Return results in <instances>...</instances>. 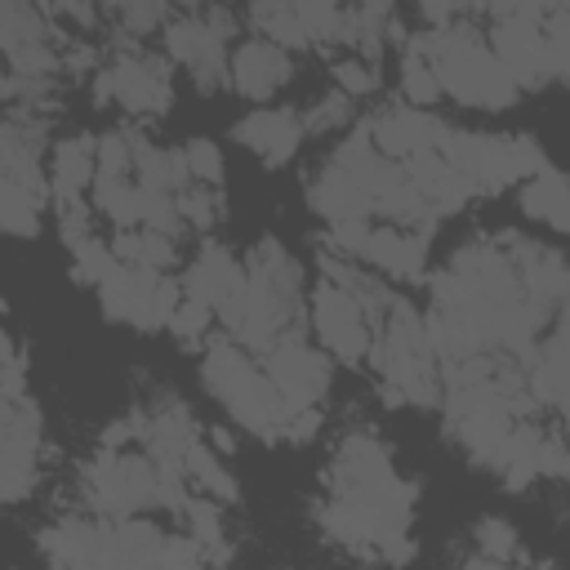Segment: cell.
Listing matches in <instances>:
<instances>
[{
  "instance_id": "1",
  "label": "cell",
  "mask_w": 570,
  "mask_h": 570,
  "mask_svg": "<svg viewBox=\"0 0 570 570\" xmlns=\"http://www.w3.org/2000/svg\"><path fill=\"white\" fill-rule=\"evenodd\" d=\"M200 383L232 414V423L245 428L249 436H258L263 445H276L285 436V423L294 419L285 396L263 374V365L249 361V352L240 343H232L223 330H214V338L200 352Z\"/></svg>"
},
{
  "instance_id": "2",
  "label": "cell",
  "mask_w": 570,
  "mask_h": 570,
  "mask_svg": "<svg viewBox=\"0 0 570 570\" xmlns=\"http://www.w3.org/2000/svg\"><path fill=\"white\" fill-rule=\"evenodd\" d=\"M428 49H432V67H436V80H441L445 98H454L463 107H481V111L517 107L521 89L503 71V62L494 58L476 18H459L441 31H428Z\"/></svg>"
},
{
  "instance_id": "3",
  "label": "cell",
  "mask_w": 570,
  "mask_h": 570,
  "mask_svg": "<svg viewBox=\"0 0 570 570\" xmlns=\"http://www.w3.org/2000/svg\"><path fill=\"white\" fill-rule=\"evenodd\" d=\"M490 18V49L503 62V71L517 80V89H543L552 85V53H548V36H543V18L548 4H485Z\"/></svg>"
},
{
  "instance_id": "4",
  "label": "cell",
  "mask_w": 570,
  "mask_h": 570,
  "mask_svg": "<svg viewBox=\"0 0 570 570\" xmlns=\"http://www.w3.org/2000/svg\"><path fill=\"white\" fill-rule=\"evenodd\" d=\"M98 307L111 325H134L142 334L169 330L174 312L183 307V285L178 276H160L147 267H116L98 289Z\"/></svg>"
},
{
  "instance_id": "5",
  "label": "cell",
  "mask_w": 570,
  "mask_h": 570,
  "mask_svg": "<svg viewBox=\"0 0 570 570\" xmlns=\"http://www.w3.org/2000/svg\"><path fill=\"white\" fill-rule=\"evenodd\" d=\"M111 85H116V107L129 111L134 120H156L174 102V80H169V58L151 53L142 40L111 31Z\"/></svg>"
},
{
  "instance_id": "6",
  "label": "cell",
  "mask_w": 570,
  "mask_h": 570,
  "mask_svg": "<svg viewBox=\"0 0 570 570\" xmlns=\"http://www.w3.org/2000/svg\"><path fill=\"white\" fill-rule=\"evenodd\" d=\"M258 365L276 383V392L285 396L289 414L321 410V401L334 383V356L325 347H312L307 334H285L272 352L258 356Z\"/></svg>"
},
{
  "instance_id": "7",
  "label": "cell",
  "mask_w": 570,
  "mask_h": 570,
  "mask_svg": "<svg viewBox=\"0 0 570 570\" xmlns=\"http://www.w3.org/2000/svg\"><path fill=\"white\" fill-rule=\"evenodd\" d=\"M40 441L45 419L36 396L0 401V494L4 503H22L40 481Z\"/></svg>"
},
{
  "instance_id": "8",
  "label": "cell",
  "mask_w": 570,
  "mask_h": 570,
  "mask_svg": "<svg viewBox=\"0 0 570 570\" xmlns=\"http://www.w3.org/2000/svg\"><path fill=\"white\" fill-rule=\"evenodd\" d=\"M307 321H312L316 343H321L338 365H365V361H370L374 330H370L361 303H356L347 289H338V285H330V281L312 285V294H307Z\"/></svg>"
},
{
  "instance_id": "9",
  "label": "cell",
  "mask_w": 570,
  "mask_h": 570,
  "mask_svg": "<svg viewBox=\"0 0 570 570\" xmlns=\"http://www.w3.org/2000/svg\"><path fill=\"white\" fill-rule=\"evenodd\" d=\"M36 548L49 566L62 570H125L116 552V521L102 517H62L36 534Z\"/></svg>"
},
{
  "instance_id": "10",
  "label": "cell",
  "mask_w": 570,
  "mask_h": 570,
  "mask_svg": "<svg viewBox=\"0 0 570 570\" xmlns=\"http://www.w3.org/2000/svg\"><path fill=\"white\" fill-rule=\"evenodd\" d=\"M232 138L254 151L267 169H281L294 160V151L303 147L307 138V125H303V111L298 107H254L245 111L236 125H232Z\"/></svg>"
},
{
  "instance_id": "11",
  "label": "cell",
  "mask_w": 570,
  "mask_h": 570,
  "mask_svg": "<svg viewBox=\"0 0 570 570\" xmlns=\"http://www.w3.org/2000/svg\"><path fill=\"white\" fill-rule=\"evenodd\" d=\"M289 80H294V58L281 45L249 36L232 49V89L245 102H272Z\"/></svg>"
},
{
  "instance_id": "12",
  "label": "cell",
  "mask_w": 570,
  "mask_h": 570,
  "mask_svg": "<svg viewBox=\"0 0 570 570\" xmlns=\"http://www.w3.org/2000/svg\"><path fill=\"white\" fill-rule=\"evenodd\" d=\"M245 281V258H236L223 240H200L196 258L183 267L178 285H183V298L187 303H200L218 316V307L236 294V285Z\"/></svg>"
},
{
  "instance_id": "13",
  "label": "cell",
  "mask_w": 570,
  "mask_h": 570,
  "mask_svg": "<svg viewBox=\"0 0 570 570\" xmlns=\"http://www.w3.org/2000/svg\"><path fill=\"white\" fill-rule=\"evenodd\" d=\"M98 178V138L67 134L49 147V187L53 196H89Z\"/></svg>"
},
{
  "instance_id": "14",
  "label": "cell",
  "mask_w": 570,
  "mask_h": 570,
  "mask_svg": "<svg viewBox=\"0 0 570 570\" xmlns=\"http://www.w3.org/2000/svg\"><path fill=\"white\" fill-rule=\"evenodd\" d=\"M245 272H254V276H263L276 294H281V303L285 307H294V312H307V285H303V267H298V258L281 245V240H272V236H263L249 254H245Z\"/></svg>"
},
{
  "instance_id": "15",
  "label": "cell",
  "mask_w": 570,
  "mask_h": 570,
  "mask_svg": "<svg viewBox=\"0 0 570 570\" xmlns=\"http://www.w3.org/2000/svg\"><path fill=\"white\" fill-rule=\"evenodd\" d=\"M441 80L432 67V49H428V31H410V40L401 45V102L432 111L441 102Z\"/></svg>"
},
{
  "instance_id": "16",
  "label": "cell",
  "mask_w": 570,
  "mask_h": 570,
  "mask_svg": "<svg viewBox=\"0 0 570 570\" xmlns=\"http://www.w3.org/2000/svg\"><path fill=\"white\" fill-rule=\"evenodd\" d=\"M521 209L534 218V223H548L557 232L570 236V174L561 169H543L534 174L530 183H521Z\"/></svg>"
},
{
  "instance_id": "17",
  "label": "cell",
  "mask_w": 570,
  "mask_h": 570,
  "mask_svg": "<svg viewBox=\"0 0 570 570\" xmlns=\"http://www.w3.org/2000/svg\"><path fill=\"white\" fill-rule=\"evenodd\" d=\"M53 205V191L22 187V183H0V227L13 240H36L45 227V209Z\"/></svg>"
},
{
  "instance_id": "18",
  "label": "cell",
  "mask_w": 570,
  "mask_h": 570,
  "mask_svg": "<svg viewBox=\"0 0 570 570\" xmlns=\"http://www.w3.org/2000/svg\"><path fill=\"white\" fill-rule=\"evenodd\" d=\"M111 254L125 267H147V272H160V276H169L178 267V240H169L160 232H147V227L116 232L111 236Z\"/></svg>"
},
{
  "instance_id": "19",
  "label": "cell",
  "mask_w": 570,
  "mask_h": 570,
  "mask_svg": "<svg viewBox=\"0 0 570 570\" xmlns=\"http://www.w3.org/2000/svg\"><path fill=\"white\" fill-rule=\"evenodd\" d=\"M187 481L200 490V494H209V499H218V503H240V481L232 476V468L223 463V454H214V445H205V441H196L191 450H187Z\"/></svg>"
},
{
  "instance_id": "20",
  "label": "cell",
  "mask_w": 570,
  "mask_h": 570,
  "mask_svg": "<svg viewBox=\"0 0 570 570\" xmlns=\"http://www.w3.org/2000/svg\"><path fill=\"white\" fill-rule=\"evenodd\" d=\"M165 543H169V530H160L147 517L116 521V552H120V566L125 570H134V566H160Z\"/></svg>"
},
{
  "instance_id": "21",
  "label": "cell",
  "mask_w": 570,
  "mask_h": 570,
  "mask_svg": "<svg viewBox=\"0 0 570 570\" xmlns=\"http://www.w3.org/2000/svg\"><path fill=\"white\" fill-rule=\"evenodd\" d=\"M183 525H187V534L205 548V561H209V566H227V561H232V543H227V525H223L218 499H209V494L191 499V508L183 512Z\"/></svg>"
},
{
  "instance_id": "22",
  "label": "cell",
  "mask_w": 570,
  "mask_h": 570,
  "mask_svg": "<svg viewBox=\"0 0 570 570\" xmlns=\"http://www.w3.org/2000/svg\"><path fill=\"white\" fill-rule=\"evenodd\" d=\"M245 22L258 31V40H272V45H281L285 53L312 49V40H307V31H303V22H298V4H249Z\"/></svg>"
},
{
  "instance_id": "23",
  "label": "cell",
  "mask_w": 570,
  "mask_h": 570,
  "mask_svg": "<svg viewBox=\"0 0 570 570\" xmlns=\"http://www.w3.org/2000/svg\"><path fill=\"white\" fill-rule=\"evenodd\" d=\"M67 254H71V263H67L71 281H76V285H89V289H98V285L120 267V258L111 254V240H102V236H89V240L71 245Z\"/></svg>"
},
{
  "instance_id": "24",
  "label": "cell",
  "mask_w": 570,
  "mask_h": 570,
  "mask_svg": "<svg viewBox=\"0 0 570 570\" xmlns=\"http://www.w3.org/2000/svg\"><path fill=\"white\" fill-rule=\"evenodd\" d=\"M298 22L312 40V49H330V45H343V27H347V9L343 4H330V0H312V4H298Z\"/></svg>"
},
{
  "instance_id": "25",
  "label": "cell",
  "mask_w": 570,
  "mask_h": 570,
  "mask_svg": "<svg viewBox=\"0 0 570 570\" xmlns=\"http://www.w3.org/2000/svg\"><path fill=\"white\" fill-rule=\"evenodd\" d=\"M178 200V214H183V223H187V232H196V236H209L214 232V223H223V214H227V200H223V187H191V191H183V196H174Z\"/></svg>"
},
{
  "instance_id": "26",
  "label": "cell",
  "mask_w": 570,
  "mask_h": 570,
  "mask_svg": "<svg viewBox=\"0 0 570 570\" xmlns=\"http://www.w3.org/2000/svg\"><path fill=\"white\" fill-rule=\"evenodd\" d=\"M472 543H476L481 557H494L503 566H512L521 557V534H517V525L508 517H481L472 525Z\"/></svg>"
},
{
  "instance_id": "27",
  "label": "cell",
  "mask_w": 570,
  "mask_h": 570,
  "mask_svg": "<svg viewBox=\"0 0 570 570\" xmlns=\"http://www.w3.org/2000/svg\"><path fill=\"white\" fill-rule=\"evenodd\" d=\"M352 120H356V102H352L343 89H330L325 98H316L312 107H303L307 138H312V134H334V129H347Z\"/></svg>"
},
{
  "instance_id": "28",
  "label": "cell",
  "mask_w": 570,
  "mask_h": 570,
  "mask_svg": "<svg viewBox=\"0 0 570 570\" xmlns=\"http://www.w3.org/2000/svg\"><path fill=\"white\" fill-rule=\"evenodd\" d=\"M169 18H174L169 4H111L107 9V22H116V31L134 36V40H142L151 31H165Z\"/></svg>"
},
{
  "instance_id": "29",
  "label": "cell",
  "mask_w": 570,
  "mask_h": 570,
  "mask_svg": "<svg viewBox=\"0 0 570 570\" xmlns=\"http://www.w3.org/2000/svg\"><path fill=\"white\" fill-rule=\"evenodd\" d=\"M330 76H334V89H343L352 102H361V98H370V94H379V89H383V71H379V67H370V62H361L356 53L338 58V62L330 67Z\"/></svg>"
},
{
  "instance_id": "30",
  "label": "cell",
  "mask_w": 570,
  "mask_h": 570,
  "mask_svg": "<svg viewBox=\"0 0 570 570\" xmlns=\"http://www.w3.org/2000/svg\"><path fill=\"white\" fill-rule=\"evenodd\" d=\"M169 334H174L183 347L205 352V343L214 338V312L200 307V303H187V298H183V307H178L174 321H169Z\"/></svg>"
},
{
  "instance_id": "31",
  "label": "cell",
  "mask_w": 570,
  "mask_h": 570,
  "mask_svg": "<svg viewBox=\"0 0 570 570\" xmlns=\"http://www.w3.org/2000/svg\"><path fill=\"white\" fill-rule=\"evenodd\" d=\"M31 396L27 392V352L18 343L13 330H4V343H0V401H22Z\"/></svg>"
},
{
  "instance_id": "32",
  "label": "cell",
  "mask_w": 570,
  "mask_h": 570,
  "mask_svg": "<svg viewBox=\"0 0 570 570\" xmlns=\"http://www.w3.org/2000/svg\"><path fill=\"white\" fill-rule=\"evenodd\" d=\"M183 151H187L191 178H196L200 187H223V147H218L214 138H187Z\"/></svg>"
},
{
  "instance_id": "33",
  "label": "cell",
  "mask_w": 570,
  "mask_h": 570,
  "mask_svg": "<svg viewBox=\"0 0 570 570\" xmlns=\"http://www.w3.org/2000/svg\"><path fill=\"white\" fill-rule=\"evenodd\" d=\"M205 548L191 539V534H169L165 543V557H160V570H205Z\"/></svg>"
},
{
  "instance_id": "34",
  "label": "cell",
  "mask_w": 570,
  "mask_h": 570,
  "mask_svg": "<svg viewBox=\"0 0 570 570\" xmlns=\"http://www.w3.org/2000/svg\"><path fill=\"white\" fill-rule=\"evenodd\" d=\"M325 428V414L321 410H303V414H294L289 423H285V445H307V441H316V432Z\"/></svg>"
},
{
  "instance_id": "35",
  "label": "cell",
  "mask_w": 570,
  "mask_h": 570,
  "mask_svg": "<svg viewBox=\"0 0 570 570\" xmlns=\"http://www.w3.org/2000/svg\"><path fill=\"white\" fill-rule=\"evenodd\" d=\"M89 98H94V107H102L107 111V102H116V85H111V67H102L94 80H89Z\"/></svg>"
},
{
  "instance_id": "36",
  "label": "cell",
  "mask_w": 570,
  "mask_h": 570,
  "mask_svg": "<svg viewBox=\"0 0 570 570\" xmlns=\"http://www.w3.org/2000/svg\"><path fill=\"white\" fill-rule=\"evenodd\" d=\"M459 570H512V566H503V561H494V557L472 552V557H463V561H459Z\"/></svg>"
},
{
  "instance_id": "37",
  "label": "cell",
  "mask_w": 570,
  "mask_h": 570,
  "mask_svg": "<svg viewBox=\"0 0 570 570\" xmlns=\"http://www.w3.org/2000/svg\"><path fill=\"white\" fill-rule=\"evenodd\" d=\"M209 445H214L218 454H232V450H236V436H232L227 428H218V423H214V428H209Z\"/></svg>"
},
{
  "instance_id": "38",
  "label": "cell",
  "mask_w": 570,
  "mask_h": 570,
  "mask_svg": "<svg viewBox=\"0 0 570 570\" xmlns=\"http://www.w3.org/2000/svg\"><path fill=\"white\" fill-rule=\"evenodd\" d=\"M517 561H521V570H530V557H525V552H521V557H517Z\"/></svg>"
},
{
  "instance_id": "39",
  "label": "cell",
  "mask_w": 570,
  "mask_h": 570,
  "mask_svg": "<svg viewBox=\"0 0 570 570\" xmlns=\"http://www.w3.org/2000/svg\"><path fill=\"white\" fill-rule=\"evenodd\" d=\"M45 570H62V566H45Z\"/></svg>"
}]
</instances>
